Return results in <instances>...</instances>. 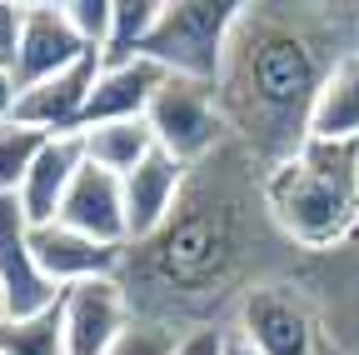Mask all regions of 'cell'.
<instances>
[{
	"mask_svg": "<svg viewBox=\"0 0 359 355\" xmlns=\"http://www.w3.org/2000/svg\"><path fill=\"white\" fill-rule=\"evenodd\" d=\"M160 6L165 0H115L110 6V35H105V51H100V65H130L145 56V40L160 20Z\"/></svg>",
	"mask_w": 359,
	"mask_h": 355,
	"instance_id": "obj_19",
	"label": "cell"
},
{
	"mask_svg": "<svg viewBox=\"0 0 359 355\" xmlns=\"http://www.w3.org/2000/svg\"><path fill=\"white\" fill-rule=\"evenodd\" d=\"M294 285L320 321V340L334 355H359V235L330 255H304Z\"/></svg>",
	"mask_w": 359,
	"mask_h": 355,
	"instance_id": "obj_6",
	"label": "cell"
},
{
	"mask_svg": "<svg viewBox=\"0 0 359 355\" xmlns=\"http://www.w3.org/2000/svg\"><path fill=\"white\" fill-rule=\"evenodd\" d=\"M160 85H165V70L155 60H145V56L130 60V65H105L100 80H95V96H90V105H85L80 130L110 125V120H145Z\"/></svg>",
	"mask_w": 359,
	"mask_h": 355,
	"instance_id": "obj_15",
	"label": "cell"
},
{
	"mask_svg": "<svg viewBox=\"0 0 359 355\" xmlns=\"http://www.w3.org/2000/svg\"><path fill=\"white\" fill-rule=\"evenodd\" d=\"M320 355H334V350H330V345H320Z\"/></svg>",
	"mask_w": 359,
	"mask_h": 355,
	"instance_id": "obj_28",
	"label": "cell"
},
{
	"mask_svg": "<svg viewBox=\"0 0 359 355\" xmlns=\"http://www.w3.org/2000/svg\"><path fill=\"white\" fill-rule=\"evenodd\" d=\"M264 205L299 255H330L359 235V146L309 141L264 170Z\"/></svg>",
	"mask_w": 359,
	"mask_h": 355,
	"instance_id": "obj_3",
	"label": "cell"
},
{
	"mask_svg": "<svg viewBox=\"0 0 359 355\" xmlns=\"http://www.w3.org/2000/svg\"><path fill=\"white\" fill-rule=\"evenodd\" d=\"M185 175L190 165L185 160H175L170 150H150L140 165H135L130 175H120V186H125V226H130V245L135 240H145L165 226V215L175 210L180 200V186H185Z\"/></svg>",
	"mask_w": 359,
	"mask_h": 355,
	"instance_id": "obj_14",
	"label": "cell"
},
{
	"mask_svg": "<svg viewBox=\"0 0 359 355\" xmlns=\"http://www.w3.org/2000/svg\"><path fill=\"white\" fill-rule=\"evenodd\" d=\"M85 165V141L80 136H50V146L40 150V160L30 165L25 186L15 191L20 210L30 226H50V220H60V200L70 191V181L80 175Z\"/></svg>",
	"mask_w": 359,
	"mask_h": 355,
	"instance_id": "obj_16",
	"label": "cell"
},
{
	"mask_svg": "<svg viewBox=\"0 0 359 355\" xmlns=\"http://www.w3.org/2000/svg\"><path fill=\"white\" fill-rule=\"evenodd\" d=\"M180 335L160 330V325H145V321H130L125 335L110 345V355H175Z\"/></svg>",
	"mask_w": 359,
	"mask_h": 355,
	"instance_id": "obj_23",
	"label": "cell"
},
{
	"mask_svg": "<svg viewBox=\"0 0 359 355\" xmlns=\"http://www.w3.org/2000/svg\"><path fill=\"white\" fill-rule=\"evenodd\" d=\"M110 6H115V0H60V11H65V20H70V30L80 35L85 51H105Z\"/></svg>",
	"mask_w": 359,
	"mask_h": 355,
	"instance_id": "obj_22",
	"label": "cell"
},
{
	"mask_svg": "<svg viewBox=\"0 0 359 355\" xmlns=\"http://www.w3.org/2000/svg\"><path fill=\"white\" fill-rule=\"evenodd\" d=\"M30 245H35V260H40L45 280L55 290H70V285H85V280H115L120 255H125L120 245H100V240L60 226V220L30 226Z\"/></svg>",
	"mask_w": 359,
	"mask_h": 355,
	"instance_id": "obj_12",
	"label": "cell"
},
{
	"mask_svg": "<svg viewBox=\"0 0 359 355\" xmlns=\"http://www.w3.org/2000/svg\"><path fill=\"white\" fill-rule=\"evenodd\" d=\"M219 340H224V330H195L175 345V355H219Z\"/></svg>",
	"mask_w": 359,
	"mask_h": 355,
	"instance_id": "obj_25",
	"label": "cell"
},
{
	"mask_svg": "<svg viewBox=\"0 0 359 355\" xmlns=\"http://www.w3.org/2000/svg\"><path fill=\"white\" fill-rule=\"evenodd\" d=\"M145 120L155 130V146L170 150L175 160H185V165H200L205 155H215L224 141H230L215 85L185 80V75H165V85L155 91Z\"/></svg>",
	"mask_w": 359,
	"mask_h": 355,
	"instance_id": "obj_5",
	"label": "cell"
},
{
	"mask_svg": "<svg viewBox=\"0 0 359 355\" xmlns=\"http://www.w3.org/2000/svg\"><path fill=\"white\" fill-rule=\"evenodd\" d=\"M0 290H6V316H35L60 300V290L45 280L35 260L30 220L15 195H0Z\"/></svg>",
	"mask_w": 359,
	"mask_h": 355,
	"instance_id": "obj_9",
	"label": "cell"
},
{
	"mask_svg": "<svg viewBox=\"0 0 359 355\" xmlns=\"http://www.w3.org/2000/svg\"><path fill=\"white\" fill-rule=\"evenodd\" d=\"M235 20H240L235 0H165L160 20L145 40V60H155L165 75L215 85Z\"/></svg>",
	"mask_w": 359,
	"mask_h": 355,
	"instance_id": "obj_4",
	"label": "cell"
},
{
	"mask_svg": "<svg viewBox=\"0 0 359 355\" xmlns=\"http://www.w3.org/2000/svg\"><path fill=\"white\" fill-rule=\"evenodd\" d=\"M80 56H85V46L70 30L65 11L50 6V0H30L25 6V30H20V51H15V65H11V91L15 96L30 91V85L70 70Z\"/></svg>",
	"mask_w": 359,
	"mask_h": 355,
	"instance_id": "obj_10",
	"label": "cell"
},
{
	"mask_svg": "<svg viewBox=\"0 0 359 355\" xmlns=\"http://www.w3.org/2000/svg\"><path fill=\"white\" fill-rule=\"evenodd\" d=\"M100 70H105L100 51H85L70 70H60L50 80L30 85V91H20L11 101V120L35 125V130H45V136H80V120H85L90 96H95Z\"/></svg>",
	"mask_w": 359,
	"mask_h": 355,
	"instance_id": "obj_8",
	"label": "cell"
},
{
	"mask_svg": "<svg viewBox=\"0 0 359 355\" xmlns=\"http://www.w3.org/2000/svg\"><path fill=\"white\" fill-rule=\"evenodd\" d=\"M0 321H6V290H0Z\"/></svg>",
	"mask_w": 359,
	"mask_h": 355,
	"instance_id": "obj_27",
	"label": "cell"
},
{
	"mask_svg": "<svg viewBox=\"0 0 359 355\" xmlns=\"http://www.w3.org/2000/svg\"><path fill=\"white\" fill-rule=\"evenodd\" d=\"M20 30H25V6L0 0V75H6V80H11L15 51H20Z\"/></svg>",
	"mask_w": 359,
	"mask_h": 355,
	"instance_id": "obj_24",
	"label": "cell"
},
{
	"mask_svg": "<svg viewBox=\"0 0 359 355\" xmlns=\"http://www.w3.org/2000/svg\"><path fill=\"white\" fill-rule=\"evenodd\" d=\"M219 355H259L255 340L240 330V325H224V340H219Z\"/></svg>",
	"mask_w": 359,
	"mask_h": 355,
	"instance_id": "obj_26",
	"label": "cell"
},
{
	"mask_svg": "<svg viewBox=\"0 0 359 355\" xmlns=\"http://www.w3.org/2000/svg\"><path fill=\"white\" fill-rule=\"evenodd\" d=\"M60 226L100 240V245H130V226H125V186L120 175L100 170V165H80V175L70 181L65 200H60Z\"/></svg>",
	"mask_w": 359,
	"mask_h": 355,
	"instance_id": "obj_13",
	"label": "cell"
},
{
	"mask_svg": "<svg viewBox=\"0 0 359 355\" xmlns=\"http://www.w3.org/2000/svg\"><path fill=\"white\" fill-rule=\"evenodd\" d=\"M299 260L264 205V170L224 141L190 165L165 226L125 245L115 280L130 300V321L185 340L235 325L240 305L259 285L294 280Z\"/></svg>",
	"mask_w": 359,
	"mask_h": 355,
	"instance_id": "obj_1",
	"label": "cell"
},
{
	"mask_svg": "<svg viewBox=\"0 0 359 355\" xmlns=\"http://www.w3.org/2000/svg\"><path fill=\"white\" fill-rule=\"evenodd\" d=\"M80 141H85V160L90 165H100L110 175H130L155 150V130H150V120H110V125L80 130Z\"/></svg>",
	"mask_w": 359,
	"mask_h": 355,
	"instance_id": "obj_18",
	"label": "cell"
},
{
	"mask_svg": "<svg viewBox=\"0 0 359 355\" xmlns=\"http://www.w3.org/2000/svg\"><path fill=\"white\" fill-rule=\"evenodd\" d=\"M45 146H50L45 130L0 115V195H15V191L25 186V175H30V165L40 160Z\"/></svg>",
	"mask_w": 359,
	"mask_h": 355,
	"instance_id": "obj_21",
	"label": "cell"
},
{
	"mask_svg": "<svg viewBox=\"0 0 359 355\" xmlns=\"http://www.w3.org/2000/svg\"><path fill=\"white\" fill-rule=\"evenodd\" d=\"M235 325L255 340L259 355H320V321L304 300V290L294 280H275V285H259L245 305Z\"/></svg>",
	"mask_w": 359,
	"mask_h": 355,
	"instance_id": "obj_7",
	"label": "cell"
},
{
	"mask_svg": "<svg viewBox=\"0 0 359 355\" xmlns=\"http://www.w3.org/2000/svg\"><path fill=\"white\" fill-rule=\"evenodd\" d=\"M359 51V6H240L215 96L230 141L275 170L309 146L330 70Z\"/></svg>",
	"mask_w": 359,
	"mask_h": 355,
	"instance_id": "obj_2",
	"label": "cell"
},
{
	"mask_svg": "<svg viewBox=\"0 0 359 355\" xmlns=\"http://www.w3.org/2000/svg\"><path fill=\"white\" fill-rule=\"evenodd\" d=\"M309 141L359 146V51H349L320 85V101L309 110Z\"/></svg>",
	"mask_w": 359,
	"mask_h": 355,
	"instance_id": "obj_17",
	"label": "cell"
},
{
	"mask_svg": "<svg viewBox=\"0 0 359 355\" xmlns=\"http://www.w3.org/2000/svg\"><path fill=\"white\" fill-rule=\"evenodd\" d=\"M65 305V355H110L130 325V300L120 280H85L60 290Z\"/></svg>",
	"mask_w": 359,
	"mask_h": 355,
	"instance_id": "obj_11",
	"label": "cell"
},
{
	"mask_svg": "<svg viewBox=\"0 0 359 355\" xmlns=\"http://www.w3.org/2000/svg\"><path fill=\"white\" fill-rule=\"evenodd\" d=\"M0 355H65V305L0 321Z\"/></svg>",
	"mask_w": 359,
	"mask_h": 355,
	"instance_id": "obj_20",
	"label": "cell"
}]
</instances>
